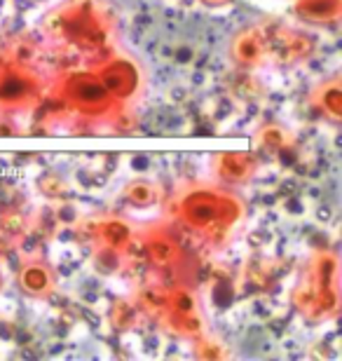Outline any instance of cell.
Segmentation results:
<instances>
[{
    "label": "cell",
    "mask_w": 342,
    "mask_h": 361,
    "mask_svg": "<svg viewBox=\"0 0 342 361\" xmlns=\"http://www.w3.org/2000/svg\"><path fill=\"white\" fill-rule=\"evenodd\" d=\"M244 216V200L223 183L190 180L178 185L164 202V219L188 230L214 251L232 242Z\"/></svg>",
    "instance_id": "6da1fadb"
},
{
    "label": "cell",
    "mask_w": 342,
    "mask_h": 361,
    "mask_svg": "<svg viewBox=\"0 0 342 361\" xmlns=\"http://www.w3.org/2000/svg\"><path fill=\"white\" fill-rule=\"evenodd\" d=\"M49 40L78 49L83 54H104L118 38L113 14L99 0H66L42 21Z\"/></svg>",
    "instance_id": "7a4b0ae2"
},
{
    "label": "cell",
    "mask_w": 342,
    "mask_h": 361,
    "mask_svg": "<svg viewBox=\"0 0 342 361\" xmlns=\"http://www.w3.org/2000/svg\"><path fill=\"white\" fill-rule=\"evenodd\" d=\"M291 302L310 322L336 319L340 312V268L336 251H312L293 286Z\"/></svg>",
    "instance_id": "3957f363"
},
{
    "label": "cell",
    "mask_w": 342,
    "mask_h": 361,
    "mask_svg": "<svg viewBox=\"0 0 342 361\" xmlns=\"http://www.w3.org/2000/svg\"><path fill=\"white\" fill-rule=\"evenodd\" d=\"M138 310L150 312L162 322L171 336L183 341H197L207 334L204 317L200 312V302L188 286H145L136 298Z\"/></svg>",
    "instance_id": "277c9868"
},
{
    "label": "cell",
    "mask_w": 342,
    "mask_h": 361,
    "mask_svg": "<svg viewBox=\"0 0 342 361\" xmlns=\"http://www.w3.org/2000/svg\"><path fill=\"white\" fill-rule=\"evenodd\" d=\"M52 99H56L63 108L87 122H108L113 125L125 104H120L104 82L94 75L92 68L87 71H68L61 73L52 82Z\"/></svg>",
    "instance_id": "5b68a950"
},
{
    "label": "cell",
    "mask_w": 342,
    "mask_h": 361,
    "mask_svg": "<svg viewBox=\"0 0 342 361\" xmlns=\"http://www.w3.org/2000/svg\"><path fill=\"white\" fill-rule=\"evenodd\" d=\"M42 99V78L31 66L0 56V115L12 118L17 113H28Z\"/></svg>",
    "instance_id": "8992f818"
},
{
    "label": "cell",
    "mask_w": 342,
    "mask_h": 361,
    "mask_svg": "<svg viewBox=\"0 0 342 361\" xmlns=\"http://www.w3.org/2000/svg\"><path fill=\"white\" fill-rule=\"evenodd\" d=\"M92 71L104 82V87L125 106H132L145 87V73L141 63L134 56L118 52V49H108V52L99 54L97 61L92 63Z\"/></svg>",
    "instance_id": "52a82bcc"
},
{
    "label": "cell",
    "mask_w": 342,
    "mask_h": 361,
    "mask_svg": "<svg viewBox=\"0 0 342 361\" xmlns=\"http://www.w3.org/2000/svg\"><path fill=\"white\" fill-rule=\"evenodd\" d=\"M173 228L176 226L166 219L136 228V244L141 247L152 268L176 270L183 265L185 251L176 233H173Z\"/></svg>",
    "instance_id": "ba28073f"
},
{
    "label": "cell",
    "mask_w": 342,
    "mask_h": 361,
    "mask_svg": "<svg viewBox=\"0 0 342 361\" xmlns=\"http://www.w3.org/2000/svg\"><path fill=\"white\" fill-rule=\"evenodd\" d=\"M87 233L94 240V249H108L125 256L136 244V228L120 216H101L94 219L87 228Z\"/></svg>",
    "instance_id": "9c48e42d"
},
{
    "label": "cell",
    "mask_w": 342,
    "mask_h": 361,
    "mask_svg": "<svg viewBox=\"0 0 342 361\" xmlns=\"http://www.w3.org/2000/svg\"><path fill=\"white\" fill-rule=\"evenodd\" d=\"M19 291L33 300H47L56 291V272L42 256H26L17 270Z\"/></svg>",
    "instance_id": "30bf717a"
},
{
    "label": "cell",
    "mask_w": 342,
    "mask_h": 361,
    "mask_svg": "<svg viewBox=\"0 0 342 361\" xmlns=\"http://www.w3.org/2000/svg\"><path fill=\"white\" fill-rule=\"evenodd\" d=\"M258 157L246 150H225V153H216L211 157V174L216 176L218 183L235 188L244 185L256 176L258 171Z\"/></svg>",
    "instance_id": "8fae6325"
},
{
    "label": "cell",
    "mask_w": 342,
    "mask_h": 361,
    "mask_svg": "<svg viewBox=\"0 0 342 361\" xmlns=\"http://www.w3.org/2000/svg\"><path fill=\"white\" fill-rule=\"evenodd\" d=\"M230 56L232 61L244 68H260L265 63H270L265 24H253L242 28L230 42Z\"/></svg>",
    "instance_id": "7c38bea8"
},
{
    "label": "cell",
    "mask_w": 342,
    "mask_h": 361,
    "mask_svg": "<svg viewBox=\"0 0 342 361\" xmlns=\"http://www.w3.org/2000/svg\"><path fill=\"white\" fill-rule=\"evenodd\" d=\"M291 10L305 24L333 26L342 17V0H291Z\"/></svg>",
    "instance_id": "4fadbf2b"
},
{
    "label": "cell",
    "mask_w": 342,
    "mask_h": 361,
    "mask_svg": "<svg viewBox=\"0 0 342 361\" xmlns=\"http://www.w3.org/2000/svg\"><path fill=\"white\" fill-rule=\"evenodd\" d=\"M312 106L319 113L326 115L331 122H340L342 118V82L340 78H329V80L319 82L310 94Z\"/></svg>",
    "instance_id": "5bb4252c"
},
{
    "label": "cell",
    "mask_w": 342,
    "mask_h": 361,
    "mask_svg": "<svg viewBox=\"0 0 342 361\" xmlns=\"http://www.w3.org/2000/svg\"><path fill=\"white\" fill-rule=\"evenodd\" d=\"M122 197L127 200V204H132L136 209H150L162 200L159 185H155L148 178H134L122 188Z\"/></svg>",
    "instance_id": "9a60e30c"
},
{
    "label": "cell",
    "mask_w": 342,
    "mask_h": 361,
    "mask_svg": "<svg viewBox=\"0 0 342 361\" xmlns=\"http://www.w3.org/2000/svg\"><path fill=\"white\" fill-rule=\"evenodd\" d=\"M256 143L265 153H281L291 143V134H288V129H283L281 125L270 122V125H263L256 132Z\"/></svg>",
    "instance_id": "2e32d148"
},
{
    "label": "cell",
    "mask_w": 342,
    "mask_h": 361,
    "mask_svg": "<svg viewBox=\"0 0 342 361\" xmlns=\"http://www.w3.org/2000/svg\"><path fill=\"white\" fill-rule=\"evenodd\" d=\"M193 352L200 359H223L230 357V352L223 348V343H218L216 338H211L209 334L200 336L197 341H193Z\"/></svg>",
    "instance_id": "e0dca14e"
},
{
    "label": "cell",
    "mask_w": 342,
    "mask_h": 361,
    "mask_svg": "<svg viewBox=\"0 0 342 361\" xmlns=\"http://www.w3.org/2000/svg\"><path fill=\"white\" fill-rule=\"evenodd\" d=\"M136 314H138V305L136 302H115L113 307V324L115 329L125 331L132 329L136 324Z\"/></svg>",
    "instance_id": "ac0fdd59"
},
{
    "label": "cell",
    "mask_w": 342,
    "mask_h": 361,
    "mask_svg": "<svg viewBox=\"0 0 342 361\" xmlns=\"http://www.w3.org/2000/svg\"><path fill=\"white\" fill-rule=\"evenodd\" d=\"M200 3L207 7H223V5H228L230 0H200Z\"/></svg>",
    "instance_id": "d6986e66"
},
{
    "label": "cell",
    "mask_w": 342,
    "mask_h": 361,
    "mask_svg": "<svg viewBox=\"0 0 342 361\" xmlns=\"http://www.w3.org/2000/svg\"><path fill=\"white\" fill-rule=\"evenodd\" d=\"M3 286H5V279H3V272H0V293H3Z\"/></svg>",
    "instance_id": "ffe728a7"
}]
</instances>
